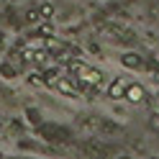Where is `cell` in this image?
Instances as JSON below:
<instances>
[{
	"instance_id": "1",
	"label": "cell",
	"mask_w": 159,
	"mask_h": 159,
	"mask_svg": "<svg viewBox=\"0 0 159 159\" xmlns=\"http://www.w3.org/2000/svg\"><path fill=\"white\" fill-rule=\"evenodd\" d=\"M75 72L82 85H93V87H103V72L95 67H85V64H75Z\"/></svg>"
},
{
	"instance_id": "2",
	"label": "cell",
	"mask_w": 159,
	"mask_h": 159,
	"mask_svg": "<svg viewBox=\"0 0 159 159\" xmlns=\"http://www.w3.org/2000/svg\"><path fill=\"white\" fill-rule=\"evenodd\" d=\"M126 80L123 77H116L113 82H111V87H108V98L111 100H123V95H126Z\"/></svg>"
},
{
	"instance_id": "3",
	"label": "cell",
	"mask_w": 159,
	"mask_h": 159,
	"mask_svg": "<svg viewBox=\"0 0 159 159\" xmlns=\"http://www.w3.org/2000/svg\"><path fill=\"white\" fill-rule=\"evenodd\" d=\"M123 98H126V100H131V103H141L144 100V87L139 85V82H128Z\"/></svg>"
},
{
	"instance_id": "4",
	"label": "cell",
	"mask_w": 159,
	"mask_h": 159,
	"mask_svg": "<svg viewBox=\"0 0 159 159\" xmlns=\"http://www.w3.org/2000/svg\"><path fill=\"white\" fill-rule=\"evenodd\" d=\"M121 64L128 67V69H144V59L139 57V54H134V52H126L121 57Z\"/></svg>"
},
{
	"instance_id": "5",
	"label": "cell",
	"mask_w": 159,
	"mask_h": 159,
	"mask_svg": "<svg viewBox=\"0 0 159 159\" xmlns=\"http://www.w3.org/2000/svg\"><path fill=\"white\" fill-rule=\"evenodd\" d=\"M54 87L62 95H75V87H72V82L69 80H62V77H57V82H54Z\"/></svg>"
},
{
	"instance_id": "6",
	"label": "cell",
	"mask_w": 159,
	"mask_h": 159,
	"mask_svg": "<svg viewBox=\"0 0 159 159\" xmlns=\"http://www.w3.org/2000/svg\"><path fill=\"white\" fill-rule=\"evenodd\" d=\"M39 16H41V18H52L54 16V5L52 3H44L41 8H39Z\"/></svg>"
},
{
	"instance_id": "7",
	"label": "cell",
	"mask_w": 159,
	"mask_h": 159,
	"mask_svg": "<svg viewBox=\"0 0 159 159\" xmlns=\"http://www.w3.org/2000/svg\"><path fill=\"white\" fill-rule=\"evenodd\" d=\"M39 18H41V16H39V8H31V11L26 13V21H28V23H36Z\"/></svg>"
},
{
	"instance_id": "8",
	"label": "cell",
	"mask_w": 159,
	"mask_h": 159,
	"mask_svg": "<svg viewBox=\"0 0 159 159\" xmlns=\"http://www.w3.org/2000/svg\"><path fill=\"white\" fill-rule=\"evenodd\" d=\"M28 82H34V85H39V87H44V85H46V80H44V77H39V75H31V77H28Z\"/></svg>"
},
{
	"instance_id": "9",
	"label": "cell",
	"mask_w": 159,
	"mask_h": 159,
	"mask_svg": "<svg viewBox=\"0 0 159 159\" xmlns=\"http://www.w3.org/2000/svg\"><path fill=\"white\" fill-rule=\"evenodd\" d=\"M152 126L159 131V113H154V116H152Z\"/></svg>"
},
{
	"instance_id": "10",
	"label": "cell",
	"mask_w": 159,
	"mask_h": 159,
	"mask_svg": "<svg viewBox=\"0 0 159 159\" xmlns=\"http://www.w3.org/2000/svg\"><path fill=\"white\" fill-rule=\"evenodd\" d=\"M157 100H159V93H157Z\"/></svg>"
}]
</instances>
